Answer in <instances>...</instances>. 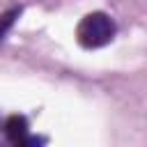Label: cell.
<instances>
[{
  "instance_id": "6da1fadb",
  "label": "cell",
  "mask_w": 147,
  "mask_h": 147,
  "mask_svg": "<svg viewBox=\"0 0 147 147\" xmlns=\"http://www.w3.org/2000/svg\"><path fill=\"white\" fill-rule=\"evenodd\" d=\"M115 21L108 16V14H103V11H92V14H87L80 23H78V28H76V39H78V44L83 46V48H101V46H106V44H110L113 41V37H115Z\"/></svg>"
},
{
  "instance_id": "7a4b0ae2",
  "label": "cell",
  "mask_w": 147,
  "mask_h": 147,
  "mask_svg": "<svg viewBox=\"0 0 147 147\" xmlns=\"http://www.w3.org/2000/svg\"><path fill=\"white\" fill-rule=\"evenodd\" d=\"M5 133H7L9 142H14V145H34V142H41L39 138L30 136L28 119L23 115H11L7 119V124H5Z\"/></svg>"
},
{
  "instance_id": "3957f363",
  "label": "cell",
  "mask_w": 147,
  "mask_h": 147,
  "mask_svg": "<svg viewBox=\"0 0 147 147\" xmlns=\"http://www.w3.org/2000/svg\"><path fill=\"white\" fill-rule=\"evenodd\" d=\"M21 16V7H11V9H7L5 14H0V41L7 37V32L14 28V23H16V18Z\"/></svg>"
}]
</instances>
